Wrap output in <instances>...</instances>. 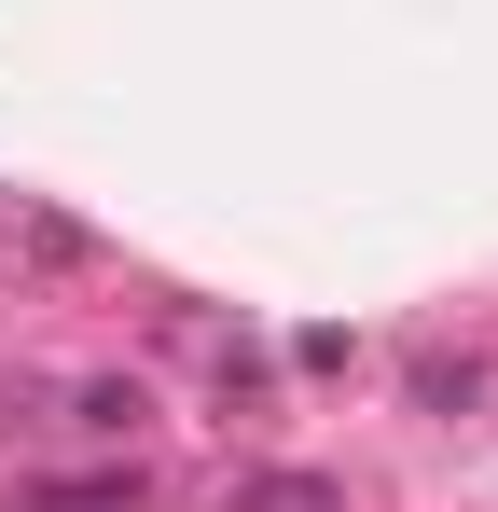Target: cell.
Masks as SVG:
<instances>
[{"label": "cell", "mask_w": 498, "mask_h": 512, "mask_svg": "<svg viewBox=\"0 0 498 512\" xmlns=\"http://www.w3.org/2000/svg\"><path fill=\"white\" fill-rule=\"evenodd\" d=\"M236 512H346V499H332L319 471H249V485H236Z\"/></svg>", "instance_id": "cell-1"}, {"label": "cell", "mask_w": 498, "mask_h": 512, "mask_svg": "<svg viewBox=\"0 0 498 512\" xmlns=\"http://www.w3.org/2000/svg\"><path fill=\"white\" fill-rule=\"evenodd\" d=\"M415 402H429V416H471L485 374H471V360H415Z\"/></svg>", "instance_id": "cell-2"}, {"label": "cell", "mask_w": 498, "mask_h": 512, "mask_svg": "<svg viewBox=\"0 0 498 512\" xmlns=\"http://www.w3.org/2000/svg\"><path fill=\"white\" fill-rule=\"evenodd\" d=\"M70 429H139V388H70Z\"/></svg>", "instance_id": "cell-3"}]
</instances>
